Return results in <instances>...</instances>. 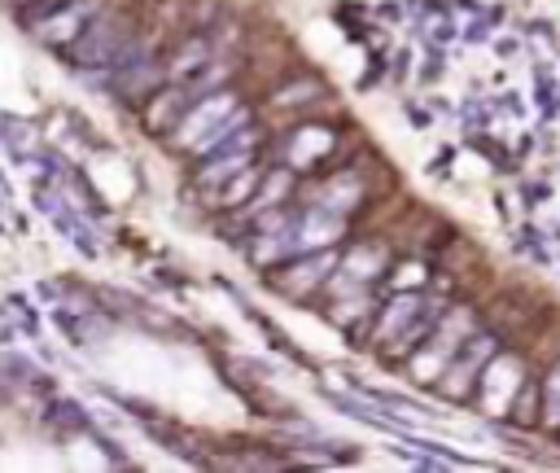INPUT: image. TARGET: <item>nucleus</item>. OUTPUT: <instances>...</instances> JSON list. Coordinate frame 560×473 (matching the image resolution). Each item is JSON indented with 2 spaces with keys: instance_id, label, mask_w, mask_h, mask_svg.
Returning a JSON list of instances; mask_svg holds the SVG:
<instances>
[{
  "instance_id": "7ed1b4c3",
  "label": "nucleus",
  "mask_w": 560,
  "mask_h": 473,
  "mask_svg": "<svg viewBox=\"0 0 560 473\" xmlns=\"http://www.w3.org/2000/svg\"><path fill=\"white\" fill-rule=\"evenodd\" d=\"M486 359H494V337H472V342L464 346L459 364H451V368H446V381H442V390L459 399V394L468 390V377H472V372H477Z\"/></svg>"
},
{
  "instance_id": "39448f33",
  "label": "nucleus",
  "mask_w": 560,
  "mask_h": 473,
  "mask_svg": "<svg viewBox=\"0 0 560 473\" xmlns=\"http://www.w3.org/2000/svg\"><path fill=\"white\" fill-rule=\"evenodd\" d=\"M188 109V101H184V92H162V96H149V105H144V127L149 131H166L179 114Z\"/></svg>"
},
{
  "instance_id": "0eeeda50",
  "label": "nucleus",
  "mask_w": 560,
  "mask_h": 473,
  "mask_svg": "<svg viewBox=\"0 0 560 473\" xmlns=\"http://www.w3.org/2000/svg\"><path fill=\"white\" fill-rule=\"evenodd\" d=\"M254 184H258V171H249V166H241V171L232 175V184L223 188V206H236V201H241V197H245V193H249Z\"/></svg>"
},
{
  "instance_id": "423d86ee",
  "label": "nucleus",
  "mask_w": 560,
  "mask_h": 473,
  "mask_svg": "<svg viewBox=\"0 0 560 473\" xmlns=\"http://www.w3.org/2000/svg\"><path fill=\"white\" fill-rule=\"evenodd\" d=\"M381 263H385V254H381V250H354V254L346 258V267H350V276H359V280H372Z\"/></svg>"
},
{
  "instance_id": "1a4fd4ad",
  "label": "nucleus",
  "mask_w": 560,
  "mask_h": 473,
  "mask_svg": "<svg viewBox=\"0 0 560 473\" xmlns=\"http://www.w3.org/2000/svg\"><path fill=\"white\" fill-rule=\"evenodd\" d=\"M547 420H560V368L551 372V385H547Z\"/></svg>"
},
{
  "instance_id": "f257e3e1",
  "label": "nucleus",
  "mask_w": 560,
  "mask_h": 473,
  "mask_svg": "<svg viewBox=\"0 0 560 473\" xmlns=\"http://www.w3.org/2000/svg\"><path fill=\"white\" fill-rule=\"evenodd\" d=\"M332 267H337V254L319 245V254H311V250H306V258H302V263H293L284 276H276V285H280L284 293H306V289L324 285V276H328Z\"/></svg>"
},
{
  "instance_id": "6e6552de",
  "label": "nucleus",
  "mask_w": 560,
  "mask_h": 473,
  "mask_svg": "<svg viewBox=\"0 0 560 473\" xmlns=\"http://www.w3.org/2000/svg\"><path fill=\"white\" fill-rule=\"evenodd\" d=\"M201 61H206V44L197 39V44H188V48H184V53L171 61V70H175V74H184V70H197Z\"/></svg>"
},
{
  "instance_id": "9d476101",
  "label": "nucleus",
  "mask_w": 560,
  "mask_h": 473,
  "mask_svg": "<svg viewBox=\"0 0 560 473\" xmlns=\"http://www.w3.org/2000/svg\"><path fill=\"white\" fill-rule=\"evenodd\" d=\"M416 280H424V267H416V263L398 267V289H407V285H416Z\"/></svg>"
},
{
  "instance_id": "f03ea898",
  "label": "nucleus",
  "mask_w": 560,
  "mask_h": 473,
  "mask_svg": "<svg viewBox=\"0 0 560 473\" xmlns=\"http://www.w3.org/2000/svg\"><path fill=\"white\" fill-rule=\"evenodd\" d=\"M228 114H232V96H228V92H214L210 101H201V105L184 118V127H179V145H188V149H192V145H197L210 127H219Z\"/></svg>"
},
{
  "instance_id": "20e7f679",
  "label": "nucleus",
  "mask_w": 560,
  "mask_h": 473,
  "mask_svg": "<svg viewBox=\"0 0 560 473\" xmlns=\"http://www.w3.org/2000/svg\"><path fill=\"white\" fill-rule=\"evenodd\" d=\"M332 149V131L328 127H302L293 140H289V162L293 166H311L315 158H324Z\"/></svg>"
}]
</instances>
